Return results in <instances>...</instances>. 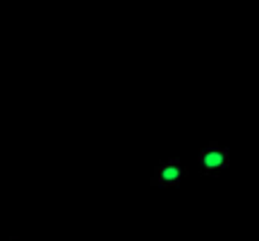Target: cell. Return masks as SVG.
Returning <instances> with one entry per match:
<instances>
[{
	"instance_id": "obj_1",
	"label": "cell",
	"mask_w": 259,
	"mask_h": 241,
	"mask_svg": "<svg viewBox=\"0 0 259 241\" xmlns=\"http://www.w3.org/2000/svg\"><path fill=\"white\" fill-rule=\"evenodd\" d=\"M198 164L205 175H219L230 166V150L216 141H209L198 150Z\"/></svg>"
},
{
	"instance_id": "obj_2",
	"label": "cell",
	"mask_w": 259,
	"mask_h": 241,
	"mask_svg": "<svg viewBox=\"0 0 259 241\" xmlns=\"http://www.w3.org/2000/svg\"><path fill=\"white\" fill-rule=\"evenodd\" d=\"M187 166L182 164V159L173 157V159H166L159 162L155 169V175L150 178L152 187H159V189H175L182 184V180L187 178Z\"/></svg>"
}]
</instances>
